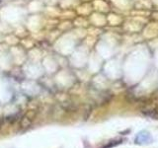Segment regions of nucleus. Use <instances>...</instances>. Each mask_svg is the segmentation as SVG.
Listing matches in <instances>:
<instances>
[{
    "label": "nucleus",
    "instance_id": "nucleus-1",
    "mask_svg": "<svg viewBox=\"0 0 158 148\" xmlns=\"http://www.w3.org/2000/svg\"><path fill=\"white\" fill-rule=\"evenodd\" d=\"M20 125L23 128H27L31 125V121L29 120L27 117H24L22 120H21V123H20Z\"/></svg>",
    "mask_w": 158,
    "mask_h": 148
}]
</instances>
